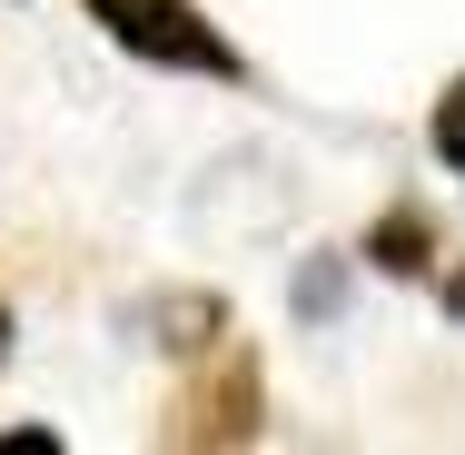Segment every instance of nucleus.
Wrapping results in <instances>:
<instances>
[{"instance_id":"obj_1","label":"nucleus","mask_w":465,"mask_h":455,"mask_svg":"<svg viewBox=\"0 0 465 455\" xmlns=\"http://www.w3.org/2000/svg\"><path fill=\"white\" fill-rule=\"evenodd\" d=\"M90 20L129 60H159V70H198V80H238V70H248L188 0H90Z\"/></svg>"},{"instance_id":"obj_6","label":"nucleus","mask_w":465,"mask_h":455,"mask_svg":"<svg viewBox=\"0 0 465 455\" xmlns=\"http://www.w3.org/2000/svg\"><path fill=\"white\" fill-rule=\"evenodd\" d=\"M446 307H456V317H465V277H446Z\"/></svg>"},{"instance_id":"obj_2","label":"nucleus","mask_w":465,"mask_h":455,"mask_svg":"<svg viewBox=\"0 0 465 455\" xmlns=\"http://www.w3.org/2000/svg\"><path fill=\"white\" fill-rule=\"evenodd\" d=\"M258 416H268V396H258V357H248V347H228V357H218L179 406H169V426H159V436H169V446H248V436H258Z\"/></svg>"},{"instance_id":"obj_3","label":"nucleus","mask_w":465,"mask_h":455,"mask_svg":"<svg viewBox=\"0 0 465 455\" xmlns=\"http://www.w3.org/2000/svg\"><path fill=\"white\" fill-rule=\"evenodd\" d=\"M149 337H159L169 357H208V347H228L238 327H228V297L179 287V297H149Z\"/></svg>"},{"instance_id":"obj_4","label":"nucleus","mask_w":465,"mask_h":455,"mask_svg":"<svg viewBox=\"0 0 465 455\" xmlns=\"http://www.w3.org/2000/svg\"><path fill=\"white\" fill-rule=\"evenodd\" d=\"M367 268H386V277H426L436 268V228H426V208H386L367 228Z\"/></svg>"},{"instance_id":"obj_5","label":"nucleus","mask_w":465,"mask_h":455,"mask_svg":"<svg viewBox=\"0 0 465 455\" xmlns=\"http://www.w3.org/2000/svg\"><path fill=\"white\" fill-rule=\"evenodd\" d=\"M426 149H436V159H446V169L465 179V80H446V99H436V119H426Z\"/></svg>"},{"instance_id":"obj_7","label":"nucleus","mask_w":465,"mask_h":455,"mask_svg":"<svg viewBox=\"0 0 465 455\" xmlns=\"http://www.w3.org/2000/svg\"><path fill=\"white\" fill-rule=\"evenodd\" d=\"M0 357H10V317H0Z\"/></svg>"}]
</instances>
